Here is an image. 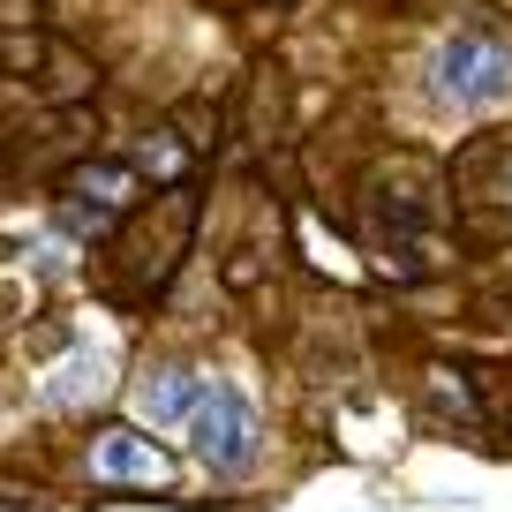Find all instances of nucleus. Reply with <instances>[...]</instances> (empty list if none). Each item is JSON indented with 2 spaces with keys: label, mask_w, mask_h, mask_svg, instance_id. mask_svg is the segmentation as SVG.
<instances>
[{
  "label": "nucleus",
  "mask_w": 512,
  "mask_h": 512,
  "mask_svg": "<svg viewBox=\"0 0 512 512\" xmlns=\"http://www.w3.org/2000/svg\"><path fill=\"white\" fill-rule=\"evenodd\" d=\"M181 430H189L196 460L219 467V475H241V467L256 460V445H264V422H256L249 392H234V384H219V377L204 384V400H196V415L181 422Z\"/></svg>",
  "instance_id": "nucleus-1"
},
{
  "label": "nucleus",
  "mask_w": 512,
  "mask_h": 512,
  "mask_svg": "<svg viewBox=\"0 0 512 512\" xmlns=\"http://www.w3.org/2000/svg\"><path fill=\"white\" fill-rule=\"evenodd\" d=\"M430 83L445 98H460V106H490V98L512 91V46H497V38H445L430 61Z\"/></svg>",
  "instance_id": "nucleus-2"
},
{
  "label": "nucleus",
  "mask_w": 512,
  "mask_h": 512,
  "mask_svg": "<svg viewBox=\"0 0 512 512\" xmlns=\"http://www.w3.org/2000/svg\"><path fill=\"white\" fill-rule=\"evenodd\" d=\"M91 475L98 482H151V490H174V460H166L144 430H106L91 445Z\"/></svg>",
  "instance_id": "nucleus-3"
},
{
  "label": "nucleus",
  "mask_w": 512,
  "mask_h": 512,
  "mask_svg": "<svg viewBox=\"0 0 512 512\" xmlns=\"http://www.w3.org/2000/svg\"><path fill=\"white\" fill-rule=\"evenodd\" d=\"M204 369H159V377H144V415L159 422V430H181V422L196 415V400H204Z\"/></svg>",
  "instance_id": "nucleus-4"
},
{
  "label": "nucleus",
  "mask_w": 512,
  "mask_h": 512,
  "mask_svg": "<svg viewBox=\"0 0 512 512\" xmlns=\"http://www.w3.org/2000/svg\"><path fill=\"white\" fill-rule=\"evenodd\" d=\"M98 392H106V362H98V354H68L61 377L46 384L53 407H83V400H98Z\"/></svg>",
  "instance_id": "nucleus-5"
},
{
  "label": "nucleus",
  "mask_w": 512,
  "mask_h": 512,
  "mask_svg": "<svg viewBox=\"0 0 512 512\" xmlns=\"http://www.w3.org/2000/svg\"><path fill=\"white\" fill-rule=\"evenodd\" d=\"M76 189L91 196V204H98V219H106V211H121L128 196H136V174H121V166H83V174H76Z\"/></svg>",
  "instance_id": "nucleus-6"
},
{
  "label": "nucleus",
  "mask_w": 512,
  "mask_h": 512,
  "mask_svg": "<svg viewBox=\"0 0 512 512\" xmlns=\"http://www.w3.org/2000/svg\"><path fill=\"white\" fill-rule=\"evenodd\" d=\"M505 181H512V166H505ZM505 211H512V196H505Z\"/></svg>",
  "instance_id": "nucleus-7"
}]
</instances>
